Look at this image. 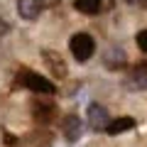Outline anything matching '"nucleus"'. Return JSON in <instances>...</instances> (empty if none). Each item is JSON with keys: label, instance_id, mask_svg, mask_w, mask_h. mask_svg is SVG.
Returning a JSON list of instances; mask_svg holds the SVG:
<instances>
[{"label": "nucleus", "instance_id": "4468645a", "mask_svg": "<svg viewBox=\"0 0 147 147\" xmlns=\"http://www.w3.org/2000/svg\"><path fill=\"white\" fill-rule=\"evenodd\" d=\"M125 3H130V5H137V3H142V0H125Z\"/></svg>", "mask_w": 147, "mask_h": 147}, {"label": "nucleus", "instance_id": "9d476101", "mask_svg": "<svg viewBox=\"0 0 147 147\" xmlns=\"http://www.w3.org/2000/svg\"><path fill=\"white\" fill-rule=\"evenodd\" d=\"M54 115V105H49V103H34V118L37 120H49V118Z\"/></svg>", "mask_w": 147, "mask_h": 147}, {"label": "nucleus", "instance_id": "9b49d317", "mask_svg": "<svg viewBox=\"0 0 147 147\" xmlns=\"http://www.w3.org/2000/svg\"><path fill=\"white\" fill-rule=\"evenodd\" d=\"M137 44H140V49L147 54V30H142L140 34H137Z\"/></svg>", "mask_w": 147, "mask_h": 147}, {"label": "nucleus", "instance_id": "39448f33", "mask_svg": "<svg viewBox=\"0 0 147 147\" xmlns=\"http://www.w3.org/2000/svg\"><path fill=\"white\" fill-rule=\"evenodd\" d=\"M17 10H20V15L25 17V20H34V17H39V12H42V5H39L37 0H17Z\"/></svg>", "mask_w": 147, "mask_h": 147}, {"label": "nucleus", "instance_id": "f03ea898", "mask_svg": "<svg viewBox=\"0 0 147 147\" xmlns=\"http://www.w3.org/2000/svg\"><path fill=\"white\" fill-rule=\"evenodd\" d=\"M69 49H71V54H74V59H76V61H86V59L93 57V52H96V42H93V37H91V34L79 32V34H74V37H71Z\"/></svg>", "mask_w": 147, "mask_h": 147}, {"label": "nucleus", "instance_id": "20e7f679", "mask_svg": "<svg viewBox=\"0 0 147 147\" xmlns=\"http://www.w3.org/2000/svg\"><path fill=\"white\" fill-rule=\"evenodd\" d=\"M61 132H64V137H66L69 142H76L81 137V132H84V123L76 115H66L61 120Z\"/></svg>", "mask_w": 147, "mask_h": 147}, {"label": "nucleus", "instance_id": "423d86ee", "mask_svg": "<svg viewBox=\"0 0 147 147\" xmlns=\"http://www.w3.org/2000/svg\"><path fill=\"white\" fill-rule=\"evenodd\" d=\"M130 127H135V120L125 115V118H118V120H110L108 127H105V132L108 135H120V132H127Z\"/></svg>", "mask_w": 147, "mask_h": 147}, {"label": "nucleus", "instance_id": "f257e3e1", "mask_svg": "<svg viewBox=\"0 0 147 147\" xmlns=\"http://www.w3.org/2000/svg\"><path fill=\"white\" fill-rule=\"evenodd\" d=\"M17 84L25 86V88L34 91V93H54V84L49 79H44V76H39V74L30 71V69H22L20 74H17Z\"/></svg>", "mask_w": 147, "mask_h": 147}, {"label": "nucleus", "instance_id": "f8f14e48", "mask_svg": "<svg viewBox=\"0 0 147 147\" xmlns=\"http://www.w3.org/2000/svg\"><path fill=\"white\" fill-rule=\"evenodd\" d=\"M39 5H42V10H47V7H54V5H59L61 0H37Z\"/></svg>", "mask_w": 147, "mask_h": 147}, {"label": "nucleus", "instance_id": "7ed1b4c3", "mask_svg": "<svg viewBox=\"0 0 147 147\" xmlns=\"http://www.w3.org/2000/svg\"><path fill=\"white\" fill-rule=\"evenodd\" d=\"M108 110L103 108V105L98 103H91L88 105V125L93 127V130H105L108 127Z\"/></svg>", "mask_w": 147, "mask_h": 147}, {"label": "nucleus", "instance_id": "0eeeda50", "mask_svg": "<svg viewBox=\"0 0 147 147\" xmlns=\"http://www.w3.org/2000/svg\"><path fill=\"white\" fill-rule=\"evenodd\" d=\"M130 84L140 91H147V64H137L130 74Z\"/></svg>", "mask_w": 147, "mask_h": 147}, {"label": "nucleus", "instance_id": "6e6552de", "mask_svg": "<svg viewBox=\"0 0 147 147\" xmlns=\"http://www.w3.org/2000/svg\"><path fill=\"white\" fill-rule=\"evenodd\" d=\"M44 61L49 64L52 74H57L59 79H64V76H66V64L61 61V57H57L54 52H44Z\"/></svg>", "mask_w": 147, "mask_h": 147}, {"label": "nucleus", "instance_id": "ddd939ff", "mask_svg": "<svg viewBox=\"0 0 147 147\" xmlns=\"http://www.w3.org/2000/svg\"><path fill=\"white\" fill-rule=\"evenodd\" d=\"M7 30H10V25H7V22L0 17V37H5V34H7Z\"/></svg>", "mask_w": 147, "mask_h": 147}, {"label": "nucleus", "instance_id": "1a4fd4ad", "mask_svg": "<svg viewBox=\"0 0 147 147\" xmlns=\"http://www.w3.org/2000/svg\"><path fill=\"white\" fill-rule=\"evenodd\" d=\"M74 7L79 12H86V15L103 12V3H100V0H74Z\"/></svg>", "mask_w": 147, "mask_h": 147}]
</instances>
